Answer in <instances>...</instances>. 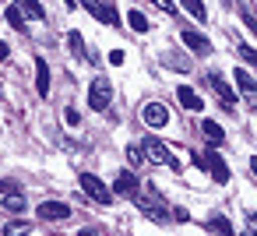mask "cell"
<instances>
[{
    "label": "cell",
    "instance_id": "cell-8",
    "mask_svg": "<svg viewBox=\"0 0 257 236\" xmlns=\"http://www.w3.org/2000/svg\"><path fill=\"white\" fill-rule=\"evenodd\" d=\"M141 120H145L148 127H166V124H169V109H166L162 102H148V106L141 109Z\"/></svg>",
    "mask_w": 257,
    "mask_h": 236
},
{
    "label": "cell",
    "instance_id": "cell-18",
    "mask_svg": "<svg viewBox=\"0 0 257 236\" xmlns=\"http://www.w3.org/2000/svg\"><path fill=\"white\" fill-rule=\"evenodd\" d=\"M180 4H183L187 15H194L197 22H204V15H208V11H204V0H180Z\"/></svg>",
    "mask_w": 257,
    "mask_h": 236
},
{
    "label": "cell",
    "instance_id": "cell-13",
    "mask_svg": "<svg viewBox=\"0 0 257 236\" xmlns=\"http://www.w3.org/2000/svg\"><path fill=\"white\" fill-rule=\"evenodd\" d=\"M36 88H39L43 99L50 95V67H46V60H36Z\"/></svg>",
    "mask_w": 257,
    "mask_h": 236
},
{
    "label": "cell",
    "instance_id": "cell-7",
    "mask_svg": "<svg viewBox=\"0 0 257 236\" xmlns=\"http://www.w3.org/2000/svg\"><path fill=\"white\" fill-rule=\"evenodd\" d=\"M208 85L218 92V99H222V106H225V109H232V106H236V92L225 85V78H222L218 71H211V74H208Z\"/></svg>",
    "mask_w": 257,
    "mask_h": 236
},
{
    "label": "cell",
    "instance_id": "cell-3",
    "mask_svg": "<svg viewBox=\"0 0 257 236\" xmlns=\"http://www.w3.org/2000/svg\"><path fill=\"white\" fill-rule=\"evenodd\" d=\"M141 155H145L148 162H155V166H176V162H173V155H169V148H166V145H162L155 134H145Z\"/></svg>",
    "mask_w": 257,
    "mask_h": 236
},
{
    "label": "cell",
    "instance_id": "cell-4",
    "mask_svg": "<svg viewBox=\"0 0 257 236\" xmlns=\"http://www.w3.org/2000/svg\"><path fill=\"white\" fill-rule=\"evenodd\" d=\"M197 166H201V169H208L215 183H229V166H225L215 152H204V155L197 159Z\"/></svg>",
    "mask_w": 257,
    "mask_h": 236
},
{
    "label": "cell",
    "instance_id": "cell-27",
    "mask_svg": "<svg viewBox=\"0 0 257 236\" xmlns=\"http://www.w3.org/2000/svg\"><path fill=\"white\" fill-rule=\"evenodd\" d=\"M239 53H243V60H246V64H253V50H250V46H239Z\"/></svg>",
    "mask_w": 257,
    "mask_h": 236
},
{
    "label": "cell",
    "instance_id": "cell-15",
    "mask_svg": "<svg viewBox=\"0 0 257 236\" xmlns=\"http://www.w3.org/2000/svg\"><path fill=\"white\" fill-rule=\"evenodd\" d=\"M232 78H236V85L243 88V95H246V102H253V74H250L246 67H239V71H236Z\"/></svg>",
    "mask_w": 257,
    "mask_h": 236
},
{
    "label": "cell",
    "instance_id": "cell-2",
    "mask_svg": "<svg viewBox=\"0 0 257 236\" xmlns=\"http://www.w3.org/2000/svg\"><path fill=\"white\" fill-rule=\"evenodd\" d=\"M109 102H113V85H109V78H95L92 88H88V106H92L95 113H106Z\"/></svg>",
    "mask_w": 257,
    "mask_h": 236
},
{
    "label": "cell",
    "instance_id": "cell-30",
    "mask_svg": "<svg viewBox=\"0 0 257 236\" xmlns=\"http://www.w3.org/2000/svg\"><path fill=\"white\" fill-rule=\"evenodd\" d=\"M0 190H11V187H8V183H0Z\"/></svg>",
    "mask_w": 257,
    "mask_h": 236
},
{
    "label": "cell",
    "instance_id": "cell-24",
    "mask_svg": "<svg viewBox=\"0 0 257 236\" xmlns=\"http://www.w3.org/2000/svg\"><path fill=\"white\" fill-rule=\"evenodd\" d=\"M141 159H145V155H141L138 148H127V162H131V166H141Z\"/></svg>",
    "mask_w": 257,
    "mask_h": 236
},
{
    "label": "cell",
    "instance_id": "cell-5",
    "mask_svg": "<svg viewBox=\"0 0 257 236\" xmlns=\"http://www.w3.org/2000/svg\"><path fill=\"white\" fill-rule=\"evenodd\" d=\"M81 190H85L88 197H95L99 204H109V201H113V190H109L99 176H92V173H85V176H81Z\"/></svg>",
    "mask_w": 257,
    "mask_h": 236
},
{
    "label": "cell",
    "instance_id": "cell-10",
    "mask_svg": "<svg viewBox=\"0 0 257 236\" xmlns=\"http://www.w3.org/2000/svg\"><path fill=\"white\" fill-rule=\"evenodd\" d=\"M74 4H81V8H88L99 22H106V25H120V18H116V11L113 8H106V4H99V0H74Z\"/></svg>",
    "mask_w": 257,
    "mask_h": 236
},
{
    "label": "cell",
    "instance_id": "cell-29",
    "mask_svg": "<svg viewBox=\"0 0 257 236\" xmlns=\"http://www.w3.org/2000/svg\"><path fill=\"white\" fill-rule=\"evenodd\" d=\"M0 60H8V46L4 43H0Z\"/></svg>",
    "mask_w": 257,
    "mask_h": 236
},
{
    "label": "cell",
    "instance_id": "cell-1",
    "mask_svg": "<svg viewBox=\"0 0 257 236\" xmlns=\"http://www.w3.org/2000/svg\"><path fill=\"white\" fill-rule=\"evenodd\" d=\"M134 201H138V208L152 218V222H169V208H166V201L159 197V190L155 187H138V194H134Z\"/></svg>",
    "mask_w": 257,
    "mask_h": 236
},
{
    "label": "cell",
    "instance_id": "cell-19",
    "mask_svg": "<svg viewBox=\"0 0 257 236\" xmlns=\"http://www.w3.org/2000/svg\"><path fill=\"white\" fill-rule=\"evenodd\" d=\"M8 22H11V25H15V29H18V32H25V25H29V22H25V15H22V8H18V4H11V8H8Z\"/></svg>",
    "mask_w": 257,
    "mask_h": 236
},
{
    "label": "cell",
    "instance_id": "cell-11",
    "mask_svg": "<svg viewBox=\"0 0 257 236\" xmlns=\"http://www.w3.org/2000/svg\"><path fill=\"white\" fill-rule=\"evenodd\" d=\"M180 39H183V43H187V46H190L194 53H204V57L211 53V43H208V39H204L201 32H190V29H183V32H180Z\"/></svg>",
    "mask_w": 257,
    "mask_h": 236
},
{
    "label": "cell",
    "instance_id": "cell-20",
    "mask_svg": "<svg viewBox=\"0 0 257 236\" xmlns=\"http://www.w3.org/2000/svg\"><path fill=\"white\" fill-rule=\"evenodd\" d=\"M127 22H131V29H134V32H148V29H152V22H148L141 11H131V15H127Z\"/></svg>",
    "mask_w": 257,
    "mask_h": 236
},
{
    "label": "cell",
    "instance_id": "cell-17",
    "mask_svg": "<svg viewBox=\"0 0 257 236\" xmlns=\"http://www.w3.org/2000/svg\"><path fill=\"white\" fill-rule=\"evenodd\" d=\"M67 46H71V53H74L78 60H88V50H85V39H81V32H71V36H67Z\"/></svg>",
    "mask_w": 257,
    "mask_h": 236
},
{
    "label": "cell",
    "instance_id": "cell-14",
    "mask_svg": "<svg viewBox=\"0 0 257 236\" xmlns=\"http://www.w3.org/2000/svg\"><path fill=\"white\" fill-rule=\"evenodd\" d=\"M201 134H204L208 145H222V141H225V131H222L215 120H204V124H201Z\"/></svg>",
    "mask_w": 257,
    "mask_h": 236
},
{
    "label": "cell",
    "instance_id": "cell-21",
    "mask_svg": "<svg viewBox=\"0 0 257 236\" xmlns=\"http://www.w3.org/2000/svg\"><path fill=\"white\" fill-rule=\"evenodd\" d=\"M4 208H8V211H22V208H25V197H22V194H4Z\"/></svg>",
    "mask_w": 257,
    "mask_h": 236
},
{
    "label": "cell",
    "instance_id": "cell-16",
    "mask_svg": "<svg viewBox=\"0 0 257 236\" xmlns=\"http://www.w3.org/2000/svg\"><path fill=\"white\" fill-rule=\"evenodd\" d=\"M29 232H32V222L29 218H15V222L4 225V236H29Z\"/></svg>",
    "mask_w": 257,
    "mask_h": 236
},
{
    "label": "cell",
    "instance_id": "cell-23",
    "mask_svg": "<svg viewBox=\"0 0 257 236\" xmlns=\"http://www.w3.org/2000/svg\"><path fill=\"white\" fill-rule=\"evenodd\" d=\"M22 8H25V11H29L32 18H39V22H43V15H46V11H43V4H39V0H22Z\"/></svg>",
    "mask_w": 257,
    "mask_h": 236
},
{
    "label": "cell",
    "instance_id": "cell-28",
    "mask_svg": "<svg viewBox=\"0 0 257 236\" xmlns=\"http://www.w3.org/2000/svg\"><path fill=\"white\" fill-rule=\"evenodd\" d=\"M78 236H99V232H95V229H81Z\"/></svg>",
    "mask_w": 257,
    "mask_h": 236
},
{
    "label": "cell",
    "instance_id": "cell-12",
    "mask_svg": "<svg viewBox=\"0 0 257 236\" xmlns=\"http://www.w3.org/2000/svg\"><path fill=\"white\" fill-rule=\"evenodd\" d=\"M176 99H180V102H183V109H190V113L204 109V99H201L194 88H187V85H180V88H176Z\"/></svg>",
    "mask_w": 257,
    "mask_h": 236
},
{
    "label": "cell",
    "instance_id": "cell-26",
    "mask_svg": "<svg viewBox=\"0 0 257 236\" xmlns=\"http://www.w3.org/2000/svg\"><path fill=\"white\" fill-rule=\"evenodd\" d=\"M123 57H127L123 50H109V64H123Z\"/></svg>",
    "mask_w": 257,
    "mask_h": 236
},
{
    "label": "cell",
    "instance_id": "cell-22",
    "mask_svg": "<svg viewBox=\"0 0 257 236\" xmlns=\"http://www.w3.org/2000/svg\"><path fill=\"white\" fill-rule=\"evenodd\" d=\"M211 229H215V232H222V236H232V225H229L222 215H211Z\"/></svg>",
    "mask_w": 257,
    "mask_h": 236
},
{
    "label": "cell",
    "instance_id": "cell-31",
    "mask_svg": "<svg viewBox=\"0 0 257 236\" xmlns=\"http://www.w3.org/2000/svg\"><path fill=\"white\" fill-rule=\"evenodd\" d=\"M246 236H253V232H246Z\"/></svg>",
    "mask_w": 257,
    "mask_h": 236
},
{
    "label": "cell",
    "instance_id": "cell-25",
    "mask_svg": "<svg viewBox=\"0 0 257 236\" xmlns=\"http://www.w3.org/2000/svg\"><path fill=\"white\" fill-rule=\"evenodd\" d=\"M64 120H67L71 127H78V120H81V116H78V109H64Z\"/></svg>",
    "mask_w": 257,
    "mask_h": 236
},
{
    "label": "cell",
    "instance_id": "cell-9",
    "mask_svg": "<svg viewBox=\"0 0 257 236\" xmlns=\"http://www.w3.org/2000/svg\"><path fill=\"white\" fill-rule=\"evenodd\" d=\"M36 215H39V218H50V222H60V218L71 215V208H67L64 201H43V204L36 208Z\"/></svg>",
    "mask_w": 257,
    "mask_h": 236
},
{
    "label": "cell",
    "instance_id": "cell-6",
    "mask_svg": "<svg viewBox=\"0 0 257 236\" xmlns=\"http://www.w3.org/2000/svg\"><path fill=\"white\" fill-rule=\"evenodd\" d=\"M138 187H141V183H138L134 169H123V173H116V180H113V187H109V190H113V194H120V197H134V194H138Z\"/></svg>",
    "mask_w": 257,
    "mask_h": 236
}]
</instances>
